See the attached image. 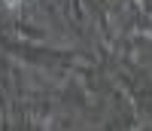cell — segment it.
Listing matches in <instances>:
<instances>
[{
  "instance_id": "1",
  "label": "cell",
  "mask_w": 152,
  "mask_h": 131,
  "mask_svg": "<svg viewBox=\"0 0 152 131\" xmlns=\"http://www.w3.org/2000/svg\"><path fill=\"white\" fill-rule=\"evenodd\" d=\"M9 3H12V6H15V3H18V0H9Z\"/></svg>"
}]
</instances>
